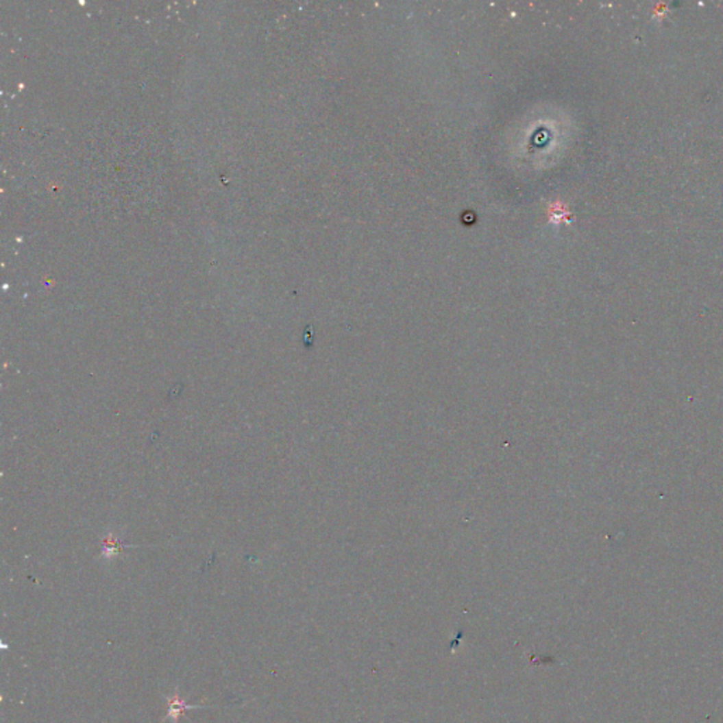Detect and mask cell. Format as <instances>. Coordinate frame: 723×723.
<instances>
[{
	"label": "cell",
	"instance_id": "6da1fadb",
	"mask_svg": "<svg viewBox=\"0 0 723 723\" xmlns=\"http://www.w3.org/2000/svg\"><path fill=\"white\" fill-rule=\"evenodd\" d=\"M167 705H169V709H167L166 720L171 719L174 723H178L180 718H182L186 711L204 708L202 705H188V704H186L184 699L180 696L178 691H175L174 695L167 696Z\"/></svg>",
	"mask_w": 723,
	"mask_h": 723
}]
</instances>
